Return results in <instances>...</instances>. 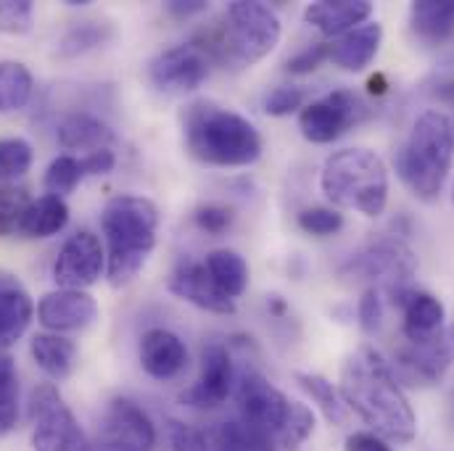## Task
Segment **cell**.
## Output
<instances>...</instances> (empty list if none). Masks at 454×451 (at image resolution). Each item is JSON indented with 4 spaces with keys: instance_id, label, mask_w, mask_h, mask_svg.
<instances>
[{
    "instance_id": "34",
    "label": "cell",
    "mask_w": 454,
    "mask_h": 451,
    "mask_svg": "<svg viewBox=\"0 0 454 451\" xmlns=\"http://www.w3.org/2000/svg\"><path fill=\"white\" fill-rule=\"evenodd\" d=\"M32 145L21 137H3L0 140V183H13L24 177L32 167Z\"/></svg>"
},
{
    "instance_id": "16",
    "label": "cell",
    "mask_w": 454,
    "mask_h": 451,
    "mask_svg": "<svg viewBox=\"0 0 454 451\" xmlns=\"http://www.w3.org/2000/svg\"><path fill=\"white\" fill-rule=\"evenodd\" d=\"M37 320L51 333H77L98 320V304L88 291L59 288L40 299Z\"/></svg>"
},
{
    "instance_id": "22",
    "label": "cell",
    "mask_w": 454,
    "mask_h": 451,
    "mask_svg": "<svg viewBox=\"0 0 454 451\" xmlns=\"http://www.w3.org/2000/svg\"><path fill=\"white\" fill-rule=\"evenodd\" d=\"M35 317V307L21 283L11 275H0V348L21 338Z\"/></svg>"
},
{
    "instance_id": "21",
    "label": "cell",
    "mask_w": 454,
    "mask_h": 451,
    "mask_svg": "<svg viewBox=\"0 0 454 451\" xmlns=\"http://www.w3.org/2000/svg\"><path fill=\"white\" fill-rule=\"evenodd\" d=\"M380 43L383 27L378 21H367L331 43V61L343 72H364L378 56Z\"/></svg>"
},
{
    "instance_id": "8",
    "label": "cell",
    "mask_w": 454,
    "mask_h": 451,
    "mask_svg": "<svg viewBox=\"0 0 454 451\" xmlns=\"http://www.w3.org/2000/svg\"><path fill=\"white\" fill-rule=\"evenodd\" d=\"M415 272H418V256L404 240H396V237H383V240L364 245L343 267V275L375 283L370 288L383 285L391 299H396L402 291L410 288V280L415 277Z\"/></svg>"
},
{
    "instance_id": "35",
    "label": "cell",
    "mask_w": 454,
    "mask_h": 451,
    "mask_svg": "<svg viewBox=\"0 0 454 451\" xmlns=\"http://www.w3.org/2000/svg\"><path fill=\"white\" fill-rule=\"evenodd\" d=\"M312 433H315V412L304 401H294V412H291L286 428L280 431V436L275 441L283 449L296 451Z\"/></svg>"
},
{
    "instance_id": "47",
    "label": "cell",
    "mask_w": 454,
    "mask_h": 451,
    "mask_svg": "<svg viewBox=\"0 0 454 451\" xmlns=\"http://www.w3.org/2000/svg\"><path fill=\"white\" fill-rule=\"evenodd\" d=\"M167 11L175 19H191V16H199L204 11H209V3L207 0H169Z\"/></svg>"
},
{
    "instance_id": "7",
    "label": "cell",
    "mask_w": 454,
    "mask_h": 451,
    "mask_svg": "<svg viewBox=\"0 0 454 451\" xmlns=\"http://www.w3.org/2000/svg\"><path fill=\"white\" fill-rule=\"evenodd\" d=\"M32 447L35 451H96L53 383H40L32 391Z\"/></svg>"
},
{
    "instance_id": "10",
    "label": "cell",
    "mask_w": 454,
    "mask_h": 451,
    "mask_svg": "<svg viewBox=\"0 0 454 451\" xmlns=\"http://www.w3.org/2000/svg\"><path fill=\"white\" fill-rule=\"evenodd\" d=\"M106 269V251L98 235L90 229L74 232L53 261V280L67 291H88L101 280Z\"/></svg>"
},
{
    "instance_id": "36",
    "label": "cell",
    "mask_w": 454,
    "mask_h": 451,
    "mask_svg": "<svg viewBox=\"0 0 454 451\" xmlns=\"http://www.w3.org/2000/svg\"><path fill=\"white\" fill-rule=\"evenodd\" d=\"M299 227L307 235L328 237V235H336L343 229V214L331 206H309L299 214Z\"/></svg>"
},
{
    "instance_id": "41",
    "label": "cell",
    "mask_w": 454,
    "mask_h": 451,
    "mask_svg": "<svg viewBox=\"0 0 454 451\" xmlns=\"http://www.w3.org/2000/svg\"><path fill=\"white\" fill-rule=\"evenodd\" d=\"M323 61H331V43L307 45L304 51H299L296 56H291L286 61V72L288 74H312L315 69L323 66Z\"/></svg>"
},
{
    "instance_id": "13",
    "label": "cell",
    "mask_w": 454,
    "mask_h": 451,
    "mask_svg": "<svg viewBox=\"0 0 454 451\" xmlns=\"http://www.w3.org/2000/svg\"><path fill=\"white\" fill-rule=\"evenodd\" d=\"M148 77L164 93H191L209 80V56L199 45H172L148 64Z\"/></svg>"
},
{
    "instance_id": "2",
    "label": "cell",
    "mask_w": 454,
    "mask_h": 451,
    "mask_svg": "<svg viewBox=\"0 0 454 451\" xmlns=\"http://www.w3.org/2000/svg\"><path fill=\"white\" fill-rule=\"evenodd\" d=\"M185 151L209 167H251L262 156L259 129L238 112L215 101H193L183 112Z\"/></svg>"
},
{
    "instance_id": "1",
    "label": "cell",
    "mask_w": 454,
    "mask_h": 451,
    "mask_svg": "<svg viewBox=\"0 0 454 451\" xmlns=\"http://www.w3.org/2000/svg\"><path fill=\"white\" fill-rule=\"evenodd\" d=\"M340 396L375 436L410 444L418 433V417L399 385L391 362L372 346H359L340 369Z\"/></svg>"
},
{
    "instance_id": "28",
    "label": "cell",
    "mask_w": 454,
    "mask_h": 451,
    "mask_svg": "<svg viewBox=\"0 0 454 451\" xmlns=\"http://www.w3.org/2000/svg\"><path fill=\"white\" fill-rule=\"evenodd\" d=\"M35 93L29 69L19 61H0V113L21 112Z\"/></svg>"
},
{
    "instance_id": "17",
    "label": "cell",
    "mask_w": 454,
    "mask_h": 451,
    "mask_svg": "<svg viewBox=\"0 0 454 451\" xmlns=\"http://www.w3.org/2000/svg\"><path fill=\"white\" fill-rule=\"evenodd\" d=\"M169 293L212 315H235V301H230L220 293L204 261H196V259L177 261V267L169 275Z\"/></svg>"
},
{
    "instance_id": "44",
    "label": "cell",
    "mask_w": 454,
    "mask_h": 451,
    "mask_svg": "<svg viewBox=\"0 0 454 451\" xmlns=\"http://www.w3.org/2000/svg\"><path fill=\"white\" fill-rule=\"evenodd\" d=\"M428 93L439 101L454 104V61L434 72V77L428 80Z\"/></svg>"
},
{
    "instance_id": "45",
    "label": "cell",
    "mask_w": 454,
    "mask_h": 451,
    "mask_svg": "<svg viewBox=\"0 0 454 451\" xmlns=\"http://www.w3.org/2000/svg\"><path fill=\"white\" fill-rule=\"evenodd\" d=\"M82 167H85V175L90 177H101V175H109L116 167V156H114L112 148H101V151H93L82 159Z\"/></svg>"
},
{
    "instance_id": "43",
    "label": "cell",
    "mask_w": 454,
    "mask_h": 451,
    "mask_svg": "<svg viewBox=\"0 0 454 451\" xmlns=\"http://www.w3.org/2000/svg\"><path fill=\"white\" fill-rule=\"evenodd\" d=\"M356 317H359V325L364 333H378L380 325H383V299H380V291L378 288H367L359 299V307H356Z\"/></svg>"
},
{
    "instance_id": "20",
    "label": "cell",
    "mask_w": 454,
    "mask_h": 451,
    "mask_svg": "<svg viewBox=\"0 0 454 451\" xmlns=\"http://www.w3.org/2000/svg\"><path fill=\"white\" fill-rule=\"evenodd\" d=\"M372 16L370 0H320L304 8V21L325 37H343L346 32L367 24Z\"/></svg>"
},
{
    "instance_id": "48",
    "label": "cell",
    "mask_w": 454,
    "mask_h": 451,
    "mask_svg": "<svg viewBox=\"0 0 454 451\" xmlns=\"http://www.w3.org/2000/svg\"><path fill=\"white\" fill-rule=\"evenodd\" d=\"M452 127H454V121H452Z\"/></svg>"
},
{
    "instance_id": "32",
    "label": "cell",
    "mask_w": 454,
    "mask_h": 451,
    "mask_svg": "<svg viewBox=\"0 0 454 451\" xmlns=\"http://www.w3.org/2000/svg\"><path fill=\"white\" fill-rule=\"evenodd\" d=\"M19 420V369L11 356H0V436H8Z\"/></svg>"
},
{
    "instance_id": "38",
    "label": "cell",
    "mask_w": 454,
    "mask_h": 451,
    "mask_svg": "<svg viewBox=\"0 0 454 451\" xmlns=\"http://www.w3.org/2000/svg\"><path fill=\"white\" fill-rule=\"evenodd\" d=\"M29 206V198L24 191L5 188L0 185V235H13L19 232L24 209Z\"/></svg>"
},
{
    "instance_id": "29",
    "label": "cell",
    "mask_w": 454,
    "mask_h": 451,
    "mask_svg": "<svg viewBox=\"0 0 454 451\" xmlns=\"http://www.w3.org/2000/svg\"><path fill=\"white\" fill-rule=\"evenodd\" d=\"M212 451H272V439L246 425L243 420H227L209 433Z\"/></svg>"
},
{
    "instance_id": "37",
    "label": "cell",
    "mask_w": 454,
    "mask_h": 451,
    "mask_svg": "<svg viewBox=\"0 0 454 451\" xmlns=\"http://www.w3.org/2000/svg\"><path fill=\"white\" fill-rule=\"evenodd\" d=\"M35 3L32 0H0V32L24 35L32 29Z\"/></svg>"
},
{
    "instance_id": "19",
    "label": "cell",
    "mask_w": 454,
    "mask_h": 451,
    "mask_svg": "<svg viewBox=\"0 0 454 451\" xmlns=\"http://www.w3.org/2000/svg\"><path fill=\"white\" fill-rule=\"evenodd\" d=\"M140 367L153 380H172L188 364V348L183 338L167 328H151L140 338Z\"/></svg>"
},
{
    "instance_id": "12",
    "label": "cell",
    "mask_w": 454,
    "mask_h": 451,
    "mask_svg": "<svg viewBox=\"0 0 454 451\" xmlns=\"http://www.w3.org/2000/svg\"><path fill=\"white\" fill-rule=\"evenodd\" d=\"M156 425L129 399H114L104 412L98 441L104 451H153Z\"/></svg>"
},
{
    "instance_id": "40",
    "label": "cell",
    "mask_w": 454,
    "mask_h": 451,
    "mask_svg": "<svg viewBox=\"0 0 454 451\" xmlns=\"http://www.w3.org/2000/svg\"><path fill=\"white\" fill-rule=\"evenodd\" d=\"M167 436H169L172 451H212L209 433L196 431V428H191V425H185L180 420H169Z\"/></svg>"
},
{
    "instance_id": "3",
    "label": "cell",
    "mask_w": 454,
    "mask_h": 451,
    "mask_svg": "<svg viewBox=\"0 0 454 451\" xmlns=\"http://www.w3.org/2000/svg\"><path fill=\"white\" fill-rule=\"evenodd\" d=\"M106 237V275L114 288L137 277L156 248L159 209L143 196H116L101 214Z\"/></svg>"
},
{
    "instance_id": "27",
    "label": "cell",
    "mask_w": 454,
    "mask_h": 451,
    "mask_svg": "<svg viewBox=\"0 0 454 451\" xmlns=\"http://www.w3.org/2000/svg\"><path fill=\"white\" fill-rule=\"evenodd\" d=\"M209 277L215 280V285L220 288V293L227 296L230 301L240 299L248 288V264L238 251L230 248H217L207 256L204 261Z\"/></svg>"
},
{
    "instance_id": "42",
    "label": "cell",
    "mask_w": 454,
    "mask_h": 451,
    "mask_svg": "<svg viewBox=\"0 0 454 451\" xmlns=\"http://www.w3.org/2000/svg\"><path fill=\"white\" fill-rule=\"evenodd\" d=\"M193 220H196V225L201 227L204 232H209V235H223V232H227L230 225H232L235 212H232L230 206H225V204H204V206L196 209Z\"/></svg>"
},
{
    "instance_id": "5",
    "label": "cell",
    "mask_w": 454,
    "mask_h": 451,
    "mask_svg": "<svg viewBox=\"0 0 454 451\" xmlns=\"http://www.w3.org/2000/svg\"><path fill=\"white\" fill-rule=\"evenodd\" d=\"M320 188L331 204L362 217H380L388 206V169L375 151L343 148L325 159Z\"/></svg>"
},
{
    "instance_id": "30",
    "label": "cell",
    "mask_w": 454,
    "mask_h": 451,
    "mask_svg": "<svg viewBox=\"0 0 454 451\" xmlns=\"http://www.w3.org/2000/svg\"><path fill=\"white\" fill-rule=\"evenodd\" d=\"M294 377L312 396V401L320 407V412L328 417V423H333V425H343L346 423L348 407H346V401H343L339 388L328 377H323L317 372H296Z\"/></svg>"
},
{
    "instance_id": "24",
    "label": "cell",
    "mask_w": 454,
    "mask_h": 451,
    "mask_svg": "<svg viewBox=\"0 0 454 451\" xmlns=\"http://www.w3.org/2000/svg\"><path fill=\"white\" fill-rule=\"evenodd\" d=\"M412 32L431 45L454 37V0H418L410 5Z\"/></svg>"
},
{
    "instance_id": "15",
    "label": "cell",
    "mask_w": 454,
    "mask_h": 451,
    "mask_svg": "<svg viewBox=\"0 0 454 451\" xmlns=\"http://www.w3.org/2000/svg\"><path fill=\"white\" fill-rule=\"evenodd\" d=\"M232 391V362L223 343H209L201 351L199 380L180 393V401L193 409H217Z\"/></svg>"
},
{
    "instance_id": "18",
    "label": "cell",
    "mask_w": 454,
    "mask_h": 451,
    "mask_svg": "<svg viewBox=\"0 0 454 451\" xmlns=\"http://www.w3.org/2000/svg\"><path fill=\"white\" fill-rule=\"evenodd\" d=\"M394 304H399V309H402V317H404L402 333H404L407 343H426L447 330L444 328L447 309L434 293L407 288L394 299Z\"/></svg>"
},
{
    "instance_id": "26",
    "label": "cell",
    "mask_w": 454,
    "mask_h": 451,
    "mask_svg": "<svg viewBox=\"0 0 454 451\" xmlns=\"http://www.w3.org/2000/svg\"><path fill=\"white\" fill-rule=\"evenodd\" d=\"M32 359L51 380H64L72 375L77 362V346L74 340L64 338L59 333H37L32 338Z\"/></svg>"
},
{
    "instance_id": "11",
    "label": "cell",
    "mask_w": 454,
    "mask_h": 451,
    "mask_svg": "<svg viewBox=\"0 0 454 451\" xmlns=\"http://www.w3.org/2000/svg\"><path fill=\"white\" fill-rule=\"evenodd\" d=\"M364 113V106L351 90H333L312 104H307L299 113V129L309 143L325 145L346 135Z\"/></svg>"
},
{
    "instance_id": "33",
    "label": "cell",
    "mask_w": 454,
    "mask_h": 451,
    "mask_svg": "<svg viewBox=\"0 0 454 451\" xmlns=\"http://www.w3.org/2000/svg\"><path fill=\"white\" fill-rule=\"evenodd\" d=\"M88 175H85V167H82V159H77V156H69V153H64V156H56L53 161H51V167L45 169V177H43V183H45V191L48 193H53V196H67V193H72L82 180H85Z\"/></svg>"
},
{
    "instance_id": "14",
    "label": "cell",
    "mask_w": 454,
    "mask_h": 451,
    "mask_svg": "<svg viewBox=\"0 0 454 451\" xmlns=\"http://www.w3.org/2000/svg\"><path fill=\"white\" fill-rule=\"evenodd\" d=\"M454 364V328L426 343H407L396 351L394 372L412 385L439 383ZM396 375V377H399Z\"/></svg>"
},
{
    "instance_id": "46",
    "label": "cell",
    "mask_w": 454,
    "mask_h": 451,
    "mask_svg": "<svg viewBox=\"0 0 454 451\" xmlns=\"http://www.w3.org/2000/svg\"><path fill=\"white\" fill-rule=\"evenodd\" d=\"M343 451H391V447L375 433H351Z\"/></svg>"
},
{
    "instance_id": "25",
    "label": "cell",
    "mask_w": 454,
    "mask_h": 451,
    "mask_svg": "<svg viewBox=\"0 0 454 451\" xmlns=\"http://www.w3.org/2000/svg\"><path fill=\"white\" fill-rule=\"evenodd\" d=\"M69 222V206L61 196L45 193L35 201H29V206L24 209L19 235L24 237H51L56 232H61Z\"/></svg>"
},
{
    "instance_id": "9",
    "label": "cell",
    "mask_w": 454,
    "mask_h": 451,
    "mask_svg": "<svg viewBox=\"0 0 454 451\" xmlns=\"http://www.w3.org/2000/svg\"><path fill=\"white\" fill-rule=\"evenodd\" d=\"M235 401L240 420L259 433L270 436L272 441L280 436L286 428L291 412H294V399H288L278 385H272L264 375L248 369L240 375L238 388H235Z\"/></svg>"
},
{
    "instance_id": "23",
    "label": "cell",
    "mask_w": 454,
    "mask_h": 451,
    "mask_svg": "<svg viewBox=\"0 0 454 451\" xmlns=\"http://www.w3.org/2000/svg\"><path fill=\"white\" fill-rule=\"evenodd\" d=\"M59 145L64 151H101V148H109V143L114 140L112 127L93 116V113H72L67 116L61 124H59Z\"/></svg>"
},
{
    "instance_id": "39",
    "label": "cell",
    "mask_w": 454,
    "mask_h": 451,
    "mask_svg": "<svg viewBox=\"0 0 454 451\" xmlns=\"http://www.w3.org/2000/svg\"><path fill=\"white\" fill-rule=\"evenodd\" d=\"M307 90L301 85H278L264 96V112L270 116H288V113L304 109Z\"/></svg>"
},
{
    "instance_id": "31",
    "label": "cell",
    "mask_w": 454,
    "mask_h": 451,
    "mask_svg": "<svg viewBox=\"0 0 454 451\" xmlns=\"http://www.w3.org/2000/svg\"><path fill=\"white\" fill-rule=\"evenodd\" d=\"M106 40H109V27H106V24L82 21V24H74V27L59 40L56 53H59L61 58H77V56H85V53L96 51V48L104 45Z\"/></svg>"
},
{
    "instance_id": "4",
    "label": "cell",
    "mask_w": 454,
    "mask_h": 451,
    "mask_svg": "<svg viewBox=\"0 0 454 451\" xmlns=\"http://www.w3.org/2000/svg\"><path fill=\"white\" fill-rule=\"evenodd\" d=\"M396 172L404 185L420 198L434 201L452 169L454 127L442 112H426L412 124L410 137L396 151Z\"/></svg>"
},
{
    "instance_id": "6",
    "label": "cell",
    "mask_w": 454,
    "mask_h": 451,
    "mask_svg": "<svg viewBox=\"0 0 454 451\" xmlns=\"http://www.w3.org/2000/svg\"><path fill=\"white\" fill-rule=\"evenodd\" d=\"M280 19L262 0H235L225 11V24L201 48L230 66H251L270 56L280 43Z\"/></svg>"
}]
</instances>
